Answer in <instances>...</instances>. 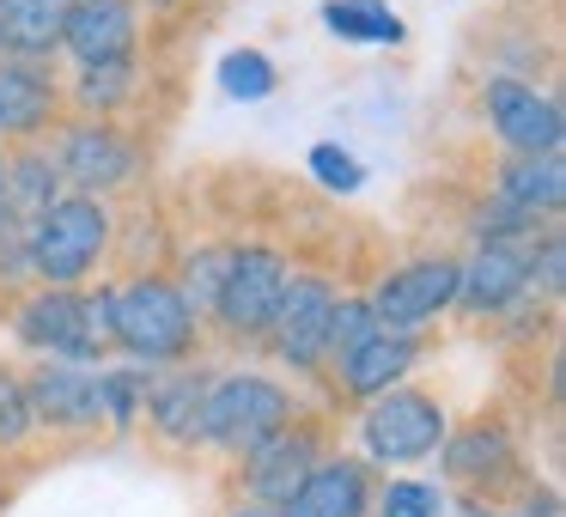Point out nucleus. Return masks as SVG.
<instances>
[{
	"instance_id": "1",
	"label": "nucleus",
	"mask_w": 566,
	"mask_h": 517,
	"mask_svg": "<svg viewBox=\"0 0 566 517\" xmlns=\"http://www.w3.org/2000/svg\"><path fill=\"white\" fill-rule=\"evenodd\" d=\"M111 250V213L98 196H55L25 225V262L43 286H74Z\"/></svg>"
},
{
	"instance_id": "2",
	"label": "nucleus",
	"mask_w": 566,
	"mask_h": 517,
	"mask_svg": "<svg viewBox=\"0 0 566 517\" xmlns=\"http://www.w3.org/2000/svg\"><path fill=\"white\" fill-rule=\"evenodd\" d=\"M111 347H123L135 366H177L196 347V310L159 274L128 281L111 293Z\"/></svg>"
},
{
	"instance_id": "3",
	"label": "nucleus",
	"mask_w": 566,
	"mask_h": 517,
	"mask_svg": "<svg viewBox=\"0 0 566 517\" xmlns=\"http://www.w3.org/2000/svg\"><path fill=\"white\" fill-rule=\"evenodd\" d=\"M19 341L38 347V354L55 359H98L111 347V293H67V286H50V293H31L13 317Z\"/></svg>"
},
{
	"instance_id": "4",
	"label": "nucleus",
	"mask_w": 566,
	"mask_h": 517,
	"mask_svg": "<svg viewBox=\"0 0 566 517\" xmlns=\"http://www.w3.org/2000/svg\"><path fill=\"white\" fill-rule=\"evenodd\" d=\"M293 420V395L262 371H232V378L208 383V408H201V444L244 456L256 439H269L274 426Z\"/></svg>"
},
{
	"instance_id": "5",
	"label": "nucleus",
	"mask_w": 566,
	"mask_h": 517,
	"mask_svg": "<svg viewBox=\"0 0 566 517\" xmlns=\"http://www.w3.org/2000/svg\"><path fill=\"white\" fill-rule=\"evenodd\" d=\"M444 408L432 402V395L420 390H384L371 395L366 420H359V439H366V456H378V463H420V456H432L444 444Z\"/></svg>"
},
{
	"instance_id": "6",
	"label": "nucleus",
	"mask_w": 566,
	"mask_h": 517,
	"mask_svg": "<svg viewBox=\"0 0 566 517\" xmlns=\"http://www.w3.org/2000/svg\"><path fill=\"white\" fill-rule=\"evenodd\" d=\"M281 293H286V262L274 250H232V268L220 281L213 317H220L226 335L256 341V335H269L274 310H281Z\"/></svg>"
},
{
	"instance_id": "7",
	"label": "nucleus",
	"mask_w": 566,
	"mask_h": 517,
	"mask_svg": "<svg viewBox=\"0 0 566 517\" xmlns=\"http://www.w3.org/2000/svg\"><path fill=\"white\" fill-rule=\"evenodd\" d=\"M530 250L536 238H481L475 256L457 262V305L475 317H500L530 293Z\"/></svg>"
},
{
	"instance_id": "8",
	"label": "nucleus",
	"mask_w": 566,
	"mask_h": 517,
	"mask_svg": "<svg viewBox=\"0 0 566 517\" xmlns=\"http://www.w3.org/2000/svg\"><path fill=\"white\" fill-rule=\"evenodd\" d=\"M366 305L378 317V329H420V323H432L439 310L457 305V262L451 256L408 262V268L384 274Z\"/></svg>"
},
{
	"instance_id": "9",
	"label": "nucleus",
	"mask_w": 566,
	"mask_h": 517,
	"mask_svg": "<svg viewBox=\"0 0 566 517\" xmlns=\"http://www.w3.org/2000/svg\"><path fill=\"white\" fill-rule=\"evenodd\" d=\"M329 310H335V286L329 281H317V274H286V293H281V310H274L269 335H274V354H281L293 371H317L323 366Z\"/></svg>"
},
{
	"instance_id": "10",
	"label": "nucleus",
	"mask_w": 566,
	"mask_h": 517,
	"mask_svg": "<svg viewBox=\"0 0 566 517\" xmlns=\"http://www.w3.org/2000/svg\"><path fill=\"white\" fill-rule=\"evenodd\" d=\"M323 456H317V432L311 426H274L269 439H256L244 451V493L256 505H286L298 493V481L317 468Z\"/></svg>"
},
{
	"instance_id": "11",
	"label": "nucleus",
	"mask_w": 566,
	"mask_h": 517,
	"mask_svg": "<svg viewBox=\"0 0 566 517\" xmlns=\"http://www.w3.org/2000/svg\"><path fill=\"white\" fill-rule=\"evenodd\" d=\"M488 116L512 152H560V104L524 80H488Z\"/></svg>"
},
{
	"instance_id": "12",
	"label": "nucleus",
	"mask_w": 566,
	"mask_h": 517,
	"mask_svg": "<svg viewBox=\"0 0 566 517\" xmlns=\"http://www.w3.org/2000/svg\"><path fill=\"white\" fill-rule=\"evenodd\" d=\"M25 402H31V420L43 426H98L104 420V395H98V371L74 366V359H50L25 378Z\"/></svg>"
},
{
	"instance_id": "13",
	"label": "nucleus",
	"mask_w": 566,
	"mask_h": 517,
	"mask_svg": "<svg viewBox=\"0 0 566 517\" xmlns=\"http://www.w3.org/2000/svg\"><path fill=\"white\" fill-rule=\"evenodd\" d=\"M62 50H74L80 67L135 62V7L128 0H67Z\"/></svg>"
},
{
	"instance_id": "14",
	"label": "nucleus",
	"mask_w": 566,
	"mask_h": 517,
	"mask_svg": "<svg viewBox=\"0 0 566 517\" xmlns=\"http://www.w3.org/2000/svg\"><path fill=\"white\" fill-rule=\"evenodd\" d=\"M55 171H62L74 189H86V196H111L116 183L135 177V147H128L116 128H104V123H80V128L62 135Z\"/></svg>"
},
{
	"instance_id": "15",
	"label": "nucleus",
	"mask_w": 566,
	"mask_h": 517,
	"mask_svg": "<svg viewBox=\"0 0 566 517\" xmlns=\"http://www.w3.org/2000/svg\"><path fill=\"white\" fill-rule=\"evenodd\" d=\"M415 359H420L415 329H371L347 359H335V378H342V395L371 402V395L396 390V383L415 371Z\"/></svg>"
},
{
	"instance_id": "16",
	"label": "nucleus",
	"mask_w": 566,
	"mask_h": 517,
	"mask_svg": "<svg viewBox=\"0 0 566 517\" xmlns=\"http://www.w3.org/2000/svg\"><path fill=\"white\" fill-rule=\"evenodd\" d=\"M371 511V468L359 456H335L317 463L298 493L281 505V517H366Z\"/></svg>"
},
{
	"instance_id": "17",
	"label": "nucleus",
	"mask_w": 566,
	"mask_h": 517,
	"mask_svg": "<svg viewBox=\"0 0 566 517\" xmlns=\"http://www.w3.org/2000/svg\"><path fill=\"white\" fill-rule=\"evenodd\" d=\"M500 208H512V213H524L530 225L536 220H548V213H560V201H566V159L560 152H517L512 165L500 171Z\"/></svg>"
},
{
	"instance_id": "18",
	"label": "nucleus",
	"mask_w": 566,
	"mask_h": 517,
	"mask_svg": "<svg viewBox=\"0 0 566 517\" xmlns=\"http://www.w3.org/2000/svg\"><path fill=\"white\" fill-rule=\"evenodd\" d=\"M62 19L67 0H0V50L13 62H43L62 50Z\"/></svg>"
},
{
	"instance_id": "19",
	"label": "nucleus",
	"mask_w": 566,
	"mask_h": 517,
	"mask_svg": "<svg viewBox=\"0 0 566 517\" xmlns=\"http://www.w3.org/2000/svg\"><path fill=\"white\" fill-rule=\"evenodd\" d=\"M208 371H171L165 383L147 390V414L159 439L171 444H201V408H208Z\"/></svg>"
},
{
	"instance_id": "20",
	"label": "nucleus",
	"mask_w": 566,
	"mask_h": 517,
	"mask_svg": "<svg viewBox=\"0 0 566 517\" xmlns=\"http://www.w3.org/2000/svg\"><path fill=\"white\" fill-rule=\"evenodd\" d=\"M55 110V80L38 62H0V135H38Z\"/></svg>"
},
{
	"instance_id": "21",
	"label": "nucleus",
	"mask_w": 566,
	"mask_h": 517,
	"mask_svg": "<svg viewBox=\"0 0 566 517\" xmlns=\"http://www.w3.org/2000/svg\"><path fill=\"white\" fill-rule=\"evenodd\" d=\"M444 468H451V481H475V487H488L493 475H505L512 468V439H505L500 426H469V432H444Z\"/></svg>"
},
{
	"instance_id": "22",
	"label": "nucleus",
	"mask_w": 566,
	"mask_h": 517,
	"mask_svg": "<svg viewBox=\"0 0 566 517\" xmlns=\"http://www.w3.org/2000/svg\"><path fill=\"white\" fill-rule=\"evenodd\" d=\"M0 196L13 201L19 213H43L55 196H62V171H55L43 152H25V159H13V165H0Z\"/></svg>"
},
{
	"instance_id": "23",
	"label": "nucleus",
	"mask_w": 566,
	"mask_h": 517,
	"mask_svg": "<svg viewBox=\"0 0 566 517\" xmlns=\"http://www.w3.org/2000/svg\"><path fill=\"white\" fill-rule=\"evenodd\" d=\"M323 19H329L342 38H359V43H396L402 38V19L384 13L378 0H335V7H323Z\"/></svg>"
},
{
	"instance_id": "24",
	"label": "nucleus",
	"mask_w": 566,
	"mask_h": 517,
	"mask_svg": "<svg viewBox=\"0 0 566 517\" xmlns=\"http://www.w3.org/2000/svg\"><path fill=\"white\" fill-rule=\"evenodd\" d=\"M226 268H232V250L226 244H213V250H196L189 256V268H184V305L196 310V317H213V305H220V281H226Z\"/></svg>"
},
{
	"instance_id": "25",
	"label": "nucleus",
	"mask_w": 566,
	"mask_h": 517,
	"mask_svg": "<svg viewBox=\"0 0 566 517\" xmlns=\"http://www.w3.org/2000/svg\"><path fill=\"white\" fill-rule=\"evenodd\" d=\"M153 390V366H123V371H98V395H104V420L128 426L135 408H147Z\"/></svg>"
},
{
	"instance_id": "26",
	"label": "nucleus",
	"mask_w": 566,
	"mask_h": 517,
	"mask_svg": "<svg viewBox=\"0 0 566 517\" xmlns=\"http://www.w3.org/2000/svg\"><path fill=\"white\" fill-rule=\"evenodd\" d=\"M378 329V317H371V305L366 298H335V310H329V329H323V359H347L354 354L359 341H366V335Z\"/></svg>"
},
{
	"instance_id": "27",
	"label": "nucleus",
	"mask_w": 566,
	"mask_h": 517,
	"mask_svg": "<svg viewBox=\"0 0 566 517\" xmlns=\"http://www.w3.org/2000/svg\"><path fill=\"white\" fill-rule=\"evenodd\" d=\"M128 92H135V62H111V67H86V74H80V92H74V98L86 104L92 116H98V110H116V104H128Z\"/></svg>"
},
{
	"instance_id": "28",
	"label": "nucleus",
	"mask_w": 566,
	"mask_h": 517,
	"mask_svg": "<svg viewBox=\"0 0 566 517\" xmlns=\"http://www.w3.org/2000/svg\"><path fill=\"white\" fill-rule=\"evenodd\" d=\"M220 86L232 92V98H250V104H256V98H269V92H274V67L262 62L256 50L226 55V62H220Z\"/></svg>"
},
{
	"instance_id": "29",
	"label": "nucleus",
	"mask_w": 566,
	"mask_h": 517,
	"mask_svg": "<svg viewBox=\"0 0 566 517\" xmlns=\"http://www.w3.org/2000/svg\"><path fill=\"white\" fill-rule=\"evenodd\" d=\"M31 426H38V420H31V402H25V378H13V371L0 366V451L25 444Z\"/></svg>"
},
{
	"instance_id": "30",
	"label": "nucleus",
	"mask_w": 566,
	"mask_h": 517,
	"mask_svg": "<svg viewBox=\"0 0 566 517\" xmlns=\"http://www.w3.org/2000/svg\"><path fill=\"white\" fill-rule=\"evenodd\" d=\"M560 286H566V244L548 232V238H536V250H530V293L560 298Z\"/></svg>"
},
{
	"instance_id": "31",
	"label": "nucleus",
	"mask_w": 566,
	"mask_h": 517,
	"mask_svg": "<svg viewBox=\"0 0 566 517\" xmlns=\"http://www.w3.org/2000/svg\"><path fill=\"white\" fill-rule=\"evenodd\" d=\"M378 505H384V517H439L444 511L439 487H427V481H390Z\"/></svg>"
},
{
	"instance_id": "32",
	"label": "nucleus",
	"mask_w": 566,
	"mask_h": 517,
	"mask_svg": "<svg viewBox=\"0 0 566 517\" xmlns=\"http://www.w3.org/2000/svg\"><path fill=\"white\" fill-rule=\"evenodd\" d=\"M25 213L13 208V201L0 196V274L7 281H19V274H31V262H25Z\"/></svg>"
},
{
	"instance_id": "33",
	"label": "nucleus",
	"mask_w": 566,
	"mask_h": 517,
	"mask_svg": "<svg viewBox=\"0 0 566 517\" xmlns=\"http://www.w3.org/2000/svg\"><path fill=\"white\" fill-rule=\"evenodd\" d=\"M311 171H317L329 189H354V183H359V165L347 159V152H335V147H317V152H311Z\"/></svg>"
},
{
	"instance_id": "34",
	"label": "nucleus",
	"mask_w": 566,
	"mask_h": 517,
	"mask_svg": "<svg viewBox=\"0 0 566 517\" xmlns=\"http://www.w3.org/2000/svg\"><path fill=\"white\" fill-rule=\"evenodd\" d=\"M232 517H281V505H256V499H250V505H238Z\"/></svg>"
},
{
	"instance_id": "35",
	"label": "nucleus",
	"mask_w": 566,
	"mask_h": 517,
	"mask_svg": "<svg viewBox=\"0 0 566 517\" xmlns=\"http://www.w3.org/2000/svg\"><path fill=\"white\" fill-rule=\"evenodd\" d=\"M159 7H171V0H159Z\"/></svg>"
}]
</instances>
